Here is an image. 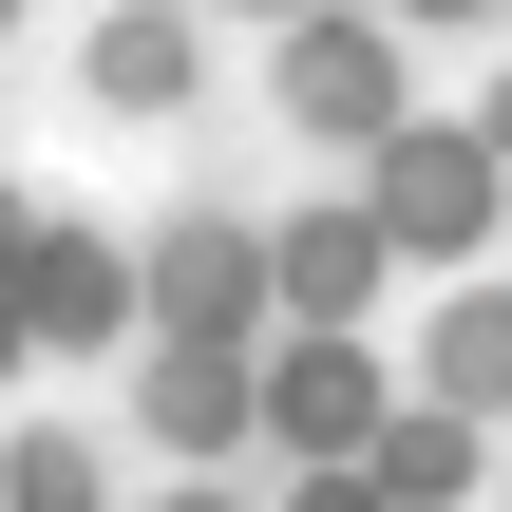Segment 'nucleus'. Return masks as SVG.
I'll return each mask as SVG.
<instances>
[{
  "instance_id": "obj_1",
  "label": "nucleus",
  "mask_w": 512,
  "mask_h": 512,
  "mask_svg": "<svg viewBox=\"0 0 512 512\" xmlns=\"http://www.w3.org/2000/svg\"><path fill=\"white\" fill-rule=\"evenodd\" d=\"M304 114H323V133H380V114H399L380 38H342V19H323V38H304Z\"/></svg>"
},
{
  "instance_id": "obj_2",
  "label": "nucleus",
  "mask_w": 512,
  "mask_h": 512,
  "mask_svg": "<svg viewBox=\"0 0 512 512\" xmlns=\"http://www.w3.org/2000/svg\"><path fill=\"white\" fill-rule=\"evenodd\" d=\"M171 76H190V19H114L95 38V95H171Z\"/></svg>"
},
{
  "instance_id": "obj_3",
  "label": "nucleus",
  "mask_w": 512,
  "mask_h": 512,
  "mask_svg": "<svg viewBox=\"0 0 512 512\" xmlns=\"http://www.w3.org/2000/svg\"><path fill=\"white\" fill-rule=\"evenodd\" d=\"M399 228L456 247V228H475V152H418V171H399Z\"/></svg>"
},
{
  "instance_id": "obj_4",
  "label": "nucleus",
  "mask_w": 512,
  "mask_h": 512,
  "mask_svg": "<svg viewBox=\"0 0 512 512\" xmlns=\"http://www.w3.org/2000/svg\"><path fill=\"white\" fill-rule=\"evenodd\" d=\"M437 380H456V399H512V304H456V342H437Z\"/></svg>"
},
{
  "instance_id": "obj_5",
  "label": "nucleus",
  "mask_w": 512,
  "mask_h": 512,
  "mask_svg": "<svg viewBox=\"0 0 512 512\" xmlns=\"http://www.w3.org/2000/svg\"><path fill=\"white\" fill-rule=\"evenodd\" d=\"M152 418H171V437H190V456H209V437H228V418H247V399H228V380H209V361H171V380H152Z\"/></svg>"
}]
</instances>
